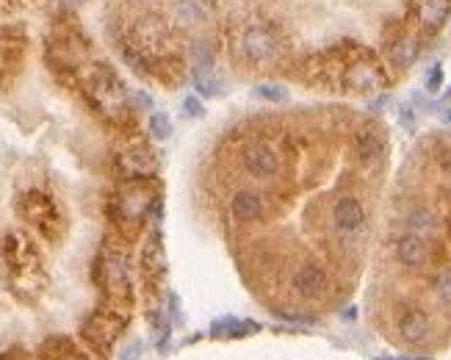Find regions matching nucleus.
<instances>
[{"instance_id": "nucleus-17", "label": "nucleus", "mask_w": 451, "mask_h": 360, "mask_svg": "<svg viewBox=\"0 0 451 360\" xmlns=\"http://www.w3.org/2000/svg\"><path fill=\"white\" fill-rule=\"evenodd\" d=\"M258 327L252 322H235V319H222L214 324V336H246L255 333Z\"/></svg>"}, {"instance_id": "nucleus-25", "label": "nucleus", "mask_w": 451, "mask_h": 360, "mask_svg": "<svg viewBox=\"0 0 451 360\" xmlns=\"http://www.w3.org/2000/svg\"><path fill=\"white\" fill-rule=\"evenodd\" d=\"M183 114H186V117H202L205 108H202V103H200L197 97H186V100H183Z\"/></svg>"}, {"instance_id": "nucleus-7", "label": "nucleus", "mask_w": 451, "mask_h": 360, "mask_svg": "<svg viewBox=\"0 0 451 360\" xmlns=\"http://www.w3.org/2000/svg\"><path fill=\"white\" fill-rule=\"evenodd\" d=\"M22 214L28 216L34 224H39L47 236L53 233V230H50V222H56V208H53V203H50L47 197L31 192V194L22 200Z\"/></svg>"}, {"instance_id": "nucleus-18", "label": "nucleus", "mask_w": 451, "mask_h": 360, "mask_svg": "<svg viewBox=\"0 0 451 360\" xmlns=\"http://www.w3.org/2000/svg\"><path fill=\"white\" fill-rule=\"evenodd\" d=\"M194 72V86L200 89V94H219L222 92V80L214 78L211 70H191Z\"/></svg>"}, {"instance_id": "nucleus-6", "label": "nucleus", "mask_w": 451, "mask_h": 360, "mask_svg": "<svg viewBox=\"0 0 451 360\" xmlns=\"http://www.w3.org/2000/svg\"><path fill=\"white\" fill-rule=\"evenodd\" d=\"M274 50H277V42L266 28H249L244 34V53L252 62H266L274 56Z\"/></svg>"}, {"instance_id": "nucleus-21", "label": "nucleus", "mask_w": 451, "mask_h": 360, "mask_svg": "<svg viewBox=\"0 0 451 360\" xmlns=\"http://www.w3.org/2000/svg\"><path fill=\"white\" fill-rule=\"evenodd\" d=\"M150 134L155 139H169V134H172V120L166 117V114H152L150 117Z\"/></svg>"}, {"instance_id": "nucleus-1", "label": "nucleus", "mask_w": 451, "mask_h": 360, "mask_svg": "<svg viewBox=\"0 0 451 360\" xmlns=\"http://www.w3.org/2000/svg\"><path fill=\"white\" fill-rule=\"evenodd\" d=\"M122 330H125V316L114 310H97L83 322V338L100 352H108L117 344Z\"/></svg>"}, {"instance_id": "nucleus-24", "label": "nucleus", "mask_w": 451, "mask_h": 360, "mask_svg": "<svg viewBox=\"0 0 451 360\" xmlns=\"http://www.w3.org/2000/svg\"><path fill=\"white\" fill-rule=\"evenodd\" d=\"M410 227L413 230H429L432 227V214L429 211H415V214H410Z\"/></svg>"}, {"instance_id": "nucleus-8", "label": "nucleus", "mask_w": 451, "mask_h": 360, "mask_svg": "<svg viewBox=\"0 0 451 360\" xmlns=\"http://www.w3.org/2000/svg\"><path fill=\"white\" fill-rule=\"evenodd\" d=\"M399 333H401V338H404V341H410V344L424 341V338H427V333H429V316H427L421 308H410V310H404V313H401V319H399Z\"/></svg>"}, {"instance_id": "nucleus-3", "label": "nucleus", "mask_w": 451, "mask_h": 360, "mask_svg": "<svg viewBox=\"0 0 451 360\" xmlns=\"http://www.w3.org/2000/svg\"><path fill=\"white\" fill-rule=\"evenodd\" d=\"M244 166H246V172H249L252 178H272V175L277 172L280 161H277V152H274L269 144L258 142L246 150Z\"/></svg>"}, {"instance_id": "nucleus-16", "label": "nucleus", "mask_w": 451, "mask_h": 360, "mask_svg": "<svg viewBox=\"0 0 451 360\" xmlns=\"http://www.w3.org/2000/svg\"><path fill=\"white\" fill-rule=\"evenodd\" d=\"M415 56H418V48H415L413 39H401V42H396V45L390 48V62H393L396 67H410V64L415 62Z\"/></svg>"}, {"instance_id": "nucleus-23", "label": "nucleus", "mask_w": 451, "mask_h": 360, "mask_svg": "<svg viewBox=\"0 0 451 360\" xmlns=\"http://www.w3.org/2000/svg\"><path fill=\"white\" fill-rule=\"evenodd\" d=\"M255 94L258 97H263V100H272V103H280V100H286V89L283 86H274V83H260V86H255Z\"/></svg>"}, {"instance_id": "nucleus-9", "label": "nucleus", "mask_w": 451, "mask_h": 360, "mask_svg": "<svg viewBox=\"0 0 451 360\" xmlns=\"http://www.w3.org/2000/svg\"><path fill=\"white\" fill-rule=\"evenodd\" d=\"M230 214L238 222H258L263 216V203L255 192H235L230 200Z\"/></svg>"}, {"instance_id": "nucleus-19", "label": "nucleus", "mask_w": 451, "mask_h": 360, "mask_svg": "<svg viewBox=\"0 0 451 360\" xmlns=\"http://www.w3.org/2000/svg\"><path fill=\"white\" fill-rule=\"evenodd\" d=\"M177 14L183 20H188V22H202L208 17V11H205V6L200 0H177Z\"/></svg>"}, {"instance_id": "nucleus-15", "label": "nucleus", "mask_w": 451, "mask_h": 360, "mask_svg": "<svg viewBox=\"0 0 451 360\" xmlns=\"http://www.w3.org/2000/svg\"><path fill=\"white\" fill-rule=\"evenodd\" d=\"M45 360H86V358L77 352L67 338H56V341H50V344H47V350H45Z\"/></svg>"}, {"instance_id": "nucleus-14", "label": "nucleus", "mask_w": 451, "mask_h": 360, "mask_svg": "<svg viewBox=\"0 0 451 360\" xmlns=\"http://www.w3.org/2000/svg\"><path fill=\"white\" fill-rule=\"evenodd\" d=\"M346 83L352 89H374L379 83V75L374 67H366V64H355L352 70L346 72Z\"/></svg>"}, {"instance_id": "nucleus-5", "label": "nucleus", "mask_w": 451, "mask_h": 360, "mask_svg": "<svg viewBox=\"0 0 451 360\" xmlns=\"http://www.w3.org/2000/svg\"><path fill=\"white\" fill-rule=\"evenodd\" d=\"M327 272L321 269V266H316V264H304L300 272L294 275V288H297V294H302L304 299H318V296H324V291H327Z\"/></svg>"}, {"instance_id": "nucleus-11", "label": "nucleus", "mask_w": 451, "mask_h": 360, "mask_svg": "<svg viewBox=\"0 0 451 360\" xmlns=\"http://www.w3.org/2000/svg\"><path fill=\"white\" fill-rule=\"evenodd\" d=\"M122 166H125L128 175L142 178V175H150L155 169V158H152V152L147 147H133V150H128L122 155Z\"/></svg>"}, {"instance_id": "nucleus-10", "label": "nucleus", "mask_w": 451, "mask_h": 360, "mask_svg": "<svg viewBox=\"0 0 451 360\" xmlns=\"http://www.w3.org/2000/svg\"><path fill=\"white\" fill-rule=\"evenodd\" d=\"M396 255L404 266H421L427 261V241L418 233H407L396 244Z\"/></svg>"}, {"instance_id": "nucleus-13", "label": "nucleus", "mask_w": 451, "mask_h": 360, "mask_svg": "<svg viewBox=\"0 0 451 360\" xmlns=\"http://www.w3.org/2000/svg\"><path fill=\"white\" fill-rule=\"evenodd\" d=\"M355 150H357V158H360L363 164H374L376 158L385 152V142L376 136L374 131H363V134H357V139H355Z\"/></svg>"}, {"instance_id": "nucleus-22", "label": "nucleus", "mask_w": 451, "mask_h": 360, "mask_svg": "<svg viewBox=\"0 0 451 360\" xmlns=\"http://www.w3.org/2000/svg\"><path fill=\"white\" fill-rule=\"evenodd\" d=\"M443 17H446V0H429V3L424 6V20H427L429 25H438Z\"/></svg>"}, {"instance_id": "nucleus-29", "label": "nucleus", "mask_w": 451, "mask_h": 360, "mask_svg": "<svg viewBox=\"0 0 451 360\" xmlns=\"http://www.w3.org/2000/svg\"><path fill=\"white\" fill-rule=\"evenodd\" d=\"M396 360H418V358H396Z\"/></svg>"}, {"instance_id": "nucleus-28", "label": "nucleus", "mask_w": 451, "mask_h": 360, "mask_svg": "<svg viewBox=\"0 0 451 360\" xmlns=\"http://www.w3.org/2000/svg\"><path fill=\"white\" fill-rule=\"evenodd\" d=\"M446 100H451V89H449V92H446Z\"/></svg>"}, {"instance_id": "nucleus-4", "label": "nucleus", "mask_w": 451, "mask_h": 360, "mask_svg": "<svg viewBox=\"0 0 451 360\" xmlns=\"http://www.w3.org/2000/svg\"><path fill=\"white\" fill-rule=\"evenodd\" d=\"M332 222H335V227H338L341 233H355V230H360L363 222H366V211H363L360 200H355V197H341V200L335 203V208H332Z\"/></svg>"}, {"instance_id": "nucleus-12", "label": "nucleus", "mask_w": 451, "mask_h": 360, "mask_svg": "<svg viewBox=\"0 0 451 360\" xmlns=\"http://www.w3.org/2000/svg\"><path fill=\"white\" fill-rule=\"evenodd\" d=\"M147 206H150V197H147V192L142 186H131V189L122 192L119 208H122V214L128 216V219H139L147 211Z\"/></svg>"}, {"instance_id": "nucleus-26", "label": "nucleus", "mask_w": 451, "mask_h": 360, "mask_svg": "<svg viewBox=\"0 0 451 360\" xmlns=\"http://www.w3.org/2000/svg\"><path fill=\"white\" fill-rule=\"evenodd\" d=\"M441 83H443V70L435 64L432 70L427 72V89H429V92H438V89H441Z\"/></svg>"}, {"instance_id": "nucleus-2", "label": "nucleus", "mask_w": 451, "mask_h": 360, "mask_svg": "<svg viewBox=\"0 0 451 360\" xmlns=\"http://www.w3.org/2000/svg\"><path fill=\"white\" fill-rule=\"evenodd\" d=\"M103 283H105V291L111 296H128L131 280H128V266H125L122 255L108 252L103 258Z\"/></svg>"}, {"instance_id": "nucleus-20", "label": "nucleus", "mask_w": 451, "mask_h": 360, "mask_svg": "<svg viewBox=\"0 0 451 360\" xmlns=\"http://www.w3.org/2000/svg\"><path fill=\"white\" fill-rule=\"evenodd\" d=\"M432 288H435V296L443 305H451V269H441L432 280Z\"/></svg>"}, {"instance_id": "nucleus-27", "label": "nucleus", "mask_w": 451, "mask_h": 360, "mask_svg": "<svg viewBox=\"0 0 451 360\" xmlns=\"http://www.w3.org/2000/svg\"><path fill=\"white\" fill-rule=\"evenodd\" d=\"M59 3H64V6H75L77 0H59Z\"/></svg>"}]
</instances>
